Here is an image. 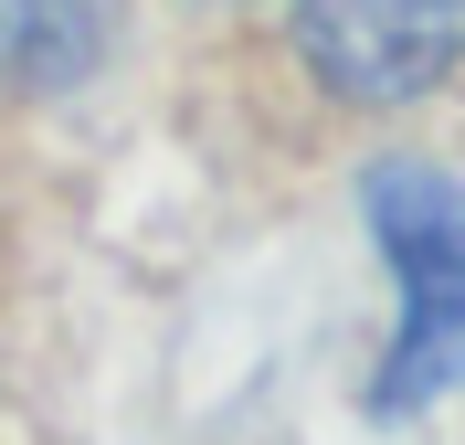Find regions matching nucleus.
<instances>
[{
  "mask_svg": "<svg viewBox=\"0 0 465 445\" xmlns=\"http://www.w3.org/2000/svg\"><path fill=\"white\" fill-rule=\"evenodd\" d=\"M371 234L402 276V329L381 360L371 403L381 414H423L465 392V180L444 170H371Z\"/></svg>",
  "mask_w": 465,
  "mask_h": 445,
  "instance_id": "nucleus-1",
  "label": "nucleus"
},
{
  "mask_svg": "<svg viewBox=\"0 0 465 445\" xmlns=\"http://www.w3.org/2000/svg\"><path fill=\"white\" fill-rule=\"evenodd\" d=\"M296 43L349 106H402L465 64V0H296Z\"/></svg>",
  "mask_w": 465,
  "mask_h": 445,
  "instance_id": "nucleus-2",
  "label": "nucleus"
},
{
  "mask_svg": "<svg viewBox=\"0 0 465 445\" xmlns=\"http://www.w3.org/2000/svg\"><path fill=\"white\" fill-rule=\"evenodd\" d=\"M106 54V0H0V75L11 86H74Z\"/></svg>",
  "mask_w": 465,
  "mask_h": 445,
  "instance_id": "nucleus-3",
  "label": "nucleus"
}]
</instances>
